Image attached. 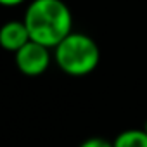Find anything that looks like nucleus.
I'll use <instances>...</instances> for the list:
<instances>
[{
    "label": "nucleus",
    "instance_id": "39448f33",
    "mask_svg": "<svg viewBox=\"0 0 147 147\" xmlns=\"http://www.w3.org/2000/svg\"><path fill=\"white\" fill-rule=\"evenodd\" d=\"M114 147H147V133L142 128H130L116 135L113 140Z\"/></svg>",
    "mask_w": 147,
    "mask_h": 147
},
{
    "label": "nucleus",
    "instance_id": "f03ea898",
    "mask_svg": "<svg viewBox=\"0 0 147 147\" xmlns=\"http://www.w3.org/2000/svg\"><path fill=\"white\" fill-rule=\"evenodd\" d=\"M57 67L69 76H87L100 62V49L97 42L80 31H71L54 49Z\"/></svg>",
    "mask_w": 147,
    "mask_h": 147
},
{
    "label": "nucleus",
    "instance_id": "0eeeda50",
    "mask_svg": "<svg viewBox=\"0 0 147 147\" xmlns=\"http://www.w3.org/2000/svg\"><path fill=\"white\" fill-rule=\"evenodd\" d=\"M26 0H0V5L2 7H18V5H23Z\"/></svg>",
    "mask_w": 147,
    "mask_h": 147
},
{
    "label": "nucleus",
    "instance_id": "20e7f679",
    "mask_svg": "<svg viewBox=\"0 0 147 147\" xmlns=\"http://www.w3.org/2000/svg\"><path fill=\"white\" fill-rule=\"evenodd\" d=\"M30 40L31 38L24 21L12 19L0 26V47L7 52H18Z\"/></svg>",
    "mask_w": 147,
    "mask_h": 147
},
{
    "label": "nucleus",
    "instance_id": "f257e3e1",
    "mask_svg": "<svg viewBox=\"0 0 147 147\" xmlns=\"http://www.w3.org/2000/svg\"><path fill=\"white\" fill-rule=\"evenodd\" d=\"M23 21L30 38L54 49L73 31V14L62 0H31Z\"/></svg>",
    "mask_w": 147,
    "mask_h": 147
},
{
    "label": "nucleus",
    "instance_id": "7ed1b4c3",
    "mask_svg": "<svg viewBox=\"0 0 147 147\" xmlns=\"http://www.w3.org/2000/svg\"><path fill=\"white\" fill-rule=\"evenodd\" d=\"M52 49L30 40L28 43H24L18 52H14V62L16 67L26 76H40L49 69L50 61H52Z\"/></svg>",
    "mask_w": 147,
    "mask_h": 147
},
{
    "label": "nucleus",
    "instance_id": "6e6552de",
    "mask_svg": "<svg viewBox=\"0 0 147 147\" xmlns=\"http://www.w3.org/2000/svg\"><path fill=\"white\" fill-rule=\"evenodd\" d=\"M144 130H145V133H147V121L144 123Z\"/></svg>",
    "mask_w": 147,
    "mask_h": 147
},
{
    "label": "nucleus",
    "instance_id": "423d86ee",
    "mask_svg": "<svg viewBox=\"0 0 147 147\" xmlns=\"http://www.w3.org/2000/svg\"><path fill=\"white\" fill-rule=\"evenodd\" d=\"M78 147H114L113 142H109L107 138H102V137H90L87 140H83Z\"/></svg>",
    "mask_w": 147,
    "mask_h": 147
}]
</instances>
